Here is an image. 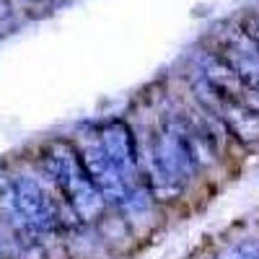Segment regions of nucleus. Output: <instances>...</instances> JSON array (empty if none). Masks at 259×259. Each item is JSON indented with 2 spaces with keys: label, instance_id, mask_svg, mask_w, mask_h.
Segmentation results:
<instances>
[{
  "label": "nucleus",
  "instance_id": "1",
  "mask_svg": "<svg viewBox=\"0 0 259 259\" xmlns=\"http://www.w3.org/2000/svg\"><path fill=\"white\" fill-rule=\"evenodd\" d=\"M39 168L55 182V187L60 189L65 202L73 207V212L78 215V221L83 226H96L112 210V205L106 202L99 187L85 174L75 143L70 138L50 140L39 158Z\"/></svg>",
  "mask_w": 259,
  "mask_h": 259
},
{
  "label": "nucleus",
  "instance_id": "12",
  "mask_svg": "<svg viewBox=\"0 0 259 259\" xmlns=\"http://www.w3.org/2000/svg\"><path fill=\"white\" fill-rule=\"evenodd\" d=\"M254 239H256V246H259V236H254Z\"/></svg>",
  "mask_w": 259,
  "mask_h": 259
},
{
  "label": "nucleus",
  "instance_id": "9",
  "mask_svg": "<svg viewBox=\"0 0 259 259\" xmlns=\"http://www.w3.org/2000/svg\"><path fill=\"white\" fill-rule=\"evenodd\" d=\"M241 26L249 31V36L254 39V45H256V50H259V16H256V13L249 16L246 21H241Z\"/></svg>",
  "mask_w": 259,
  "mask_h": 259
},
{
  "label": "nucleus",
  "instance_id": "6",
  "mask_svg": "<svg viewBox=\"0 0 259 259\" xmlns=\"http://www.w3.org/2000/svg\"><path fill=\"white\" fill-rule=\"evenodd\" d=\"M215 114L223 119L228 135L246 156L259 153V112L256 109H251L246 101H221Z\"/></svg>",
  "mask_w": 259,
  "mask_h": 259
},
{
  "label": "nucleus",
  "instance_id": "10",
  "mask_svg": "<svg viewBox=\"0 0 259 259\" xmlns=\"http://www.w3.org/2000/svg\"><path fill=\"white\" fill-rule=\"evenodd\" d=\"M11 13H13L11 0H0V24H3V21H8V18H11Z\"/></svg>",
  "mask_w": 259,
  "mask_h": 259
},
{
  "label": "nucleus",
  "instance_id": "5",
  "mask_svg": "<svg viewBox=\"0 0 259 259\" xmlns=\"http://www.w3.org/2000/svg\"><path fill=\"white\" fill-rule=\"evenodd\" d=\"M192 70L226 101H241L244 94H246V85L241 83L239 75H236L231 62L212 45H202L192 55Z\"/></svg>",
  "mask_w": 259,
  "mask_h": 259
},
{
  "label": "nucleus",
  "instance_id": "3",
  "mask_svg": "<svg viewBox=\"0 0 259 259\" xmlns=\"http://www.w3.org/2000/svg\"><path fill=\"white\" fill-rule=\"evenodd\" d=\"M70 140L75 143V150H78V156H80V163H83V168H85V174H89L91 182L99 187V192L106 197V202L114 207V205L124 197L127 182L119 177V171L112 166L109 156L104 153L101 140H99V133H96V122L83 124Z\"/></svg>",
  "mask_w": 259,
  "mask_h": 259
},
{
  "label": "nucleus",
  "instance_id": "7",
  "mask_svg": "<svg viewBox=\"0 0 259 259\" xmlns=\"http://www.w3.org/2000/svg\"><path fill=\"white\" fill-rule=\"evenodd\" d=\"M94 228H96V233H99V239L104 241V246L109 249V254H127V251H133V249L140 244L138 236H135V231L130 228V223L122 218L114 207L106 212Z\"/></svg>",
  "mask_w": 259,
  "mask_h": 259
},
{
  "label": "nucleus",
  "instance_id": "11",
  "mask_svg": "<svg viewBox=\"0 0 259 259\" xmlns=\"http://www.w3.org/2000/svg\"><path fill=\"white\" fill-rule=\"evenodd\" d=\"M0 259H6V246H3V241H0Z\"/></svg>",
  "mask_w": 259,
  "mask_h": 259
},
{
  "label": "nucleus",
  "instance_id": "8",
  "mask_svg": "<svg viewBox=\"0 0 259 259\" xmlns=\"http://www.w3.org/2000/svg\"><path fill=\"white\" fill-rule=\"evenodd\" d=\"M210 259H259L256 239L254 236H249V239H239V241H233L231 246H226L221 254H215Z\"/></svg>",
  "mask_w": 259,
  "mask_h": 259
},
{
  "label": "nucleus",
  "instance_id": "4",
  "mask_svg": "<svg viewBox=\"0 0 259 259\" xmlns=\"http://www.w3.org/2000/svg\"><path fill=\"white\" fill-rule=\"evenodd\" d=\"M114 210L130 223V228L135 231L138 241H148L168 218V212L161 207V202L153 197V192L148 189L145 182H135L130 184L124 197L114 205Z\"/></svg>",
  "mask_w": 259,
  "mask_h": 259
},
{
  "label": "nucleus",
  "instance_id": "2",
  "mask_svg": "<svg viewBox=\"0 0 259 259\" xmlns=\"http://www.w3.org/2000/svg\"><path fill=\"white\" fill-rule=\"evenodd\" d=\"M96 133L101 140L104 153L109 156L112 166L119 171V177L130 184L143 182V143L140 130L133 117H106L96 122Z\"/></svg>",
  "mask_w": 259,
  "mask_h": 259
}]
</instances>
